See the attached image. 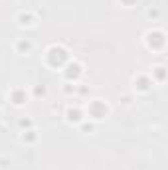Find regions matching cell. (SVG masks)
Instances as JSON below:
<instances>
[{
  "label": "cell",
  "instance_id": "obj_1",
  "mask_svg": "<svg viewBox=\"0 0 168 170\" xmlns=\"http://www.w3.org/2000/svg\"><path fill=\"white\" fill-rule=\"evenodd\" d=\"M20 48H22V49H26V52H28V49L32 48V44L28 42V40H22V42H20Z\"/></svg>",
  "mask_w": 168,
  "mask_h": 170
}]
</instances>
